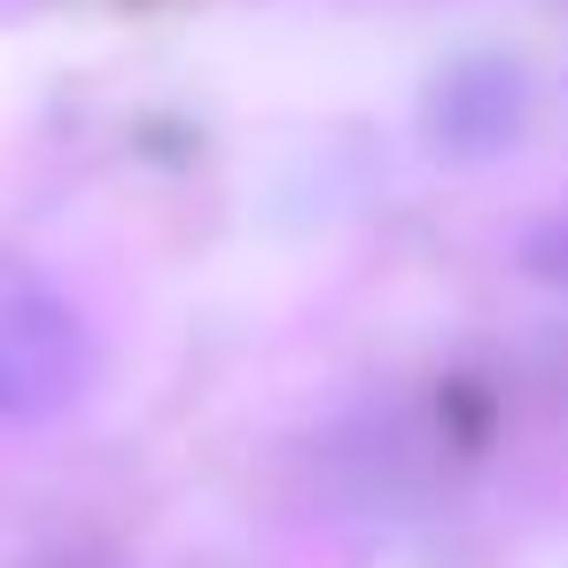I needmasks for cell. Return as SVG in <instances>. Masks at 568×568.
Here are the masks:
<instances>
[{"label":"cell","mask_w":568,"mask_h":568,"mask_svg":"<svg viewBox=\"0 0 568 568\" xmlns=\"http://www.w3.org/2000/svg\"><path fill=\"white\" fill-rule=\"evenodd\" d=\"M529 265H537L545 281H568V219H560L552 234H537V242H529Z\"/></svg>","instance_id":"7a4b0ae2"},{"label":"cell","mask_w":568,"mask_h":568,"mask_svg":"<svg viewBox=\"0 0 568 568\" xmlns=\"http://www.w3.org/2000/svg\"><path fill=\"white\" fill-rule=\"evenodd\" d=\"M94 335L71 296H55L32 265H0V413L32 420L87 389Z\"/></svg>","instance_id":"6da1fadb"}]
</instances>
